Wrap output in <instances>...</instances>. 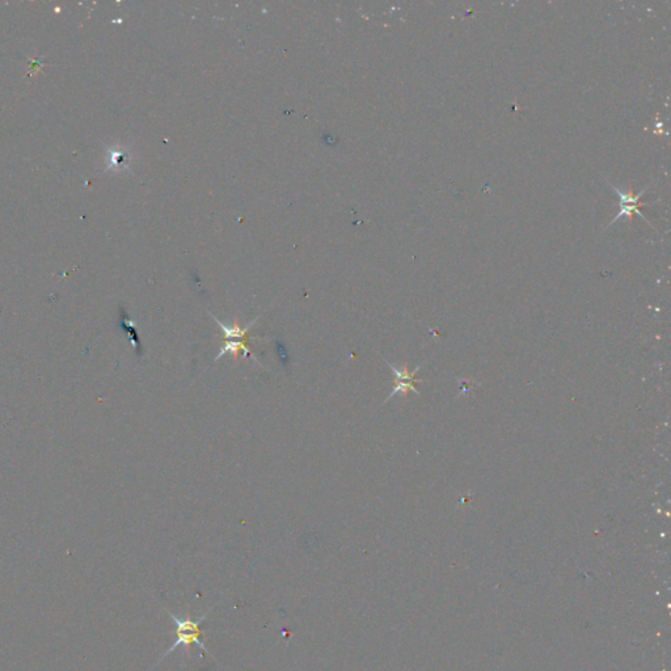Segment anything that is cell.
Wrapping results in <instances>:
<instances>
[{"mask_svg":"<svg viewBox=\"0 0 671 671\" xmlns=\"http://www.w3.org/2000/svg\"><path fill=\"white\" fill-rule=\"evenodd\" d=\"M610 185L612 186L614 192L618 194L620 202L619 213H618V215L614 218V220L611 222V225H612V223H615V222H616L618 219L621 218L623 215H626V217H629V218H631V217H632V214H635V213H636L637 215H640L641 218L644 219L645 222H648V220L645 219V217H644V215L641 214V211H640L641 206H648V205H650V203H648V202H646V203H643V202L640 201L641 196L645 193L646 189H643V192L638 193L637 196H633L631 191H629L628 193L621 192V191H619L616 186H614L612 184H610ZM648 223H649V222H648Z\"/></svg>","mask_w":671,"mask_h":671,"instance_id":"cell-2","label":"cell"},{"mask_svg":"<svg viewBox=\"0 0 671 671\" xmlns=\"http://www.w3.org/2000/svg\"><path fill=\"white\" fill-rule=\"evenodd\" d=\"M210 316H211V317L215 320V323L218 324L219 327H220V329H222L223 336L227 337L228 340H232V339H239V340L242 341H248L249 339H253V337H249V336H248V332L251 331V328H252L253 325H254V323L257 322V319L248 324L245 328H240V327H239V324L236 323V322L234 323L232 327H227V325H225V324L222 323L219 319H217L214 315L210 314Z\"/></svg>","mask_w":671,"mask_h":671,"instance_id":"cell-4","label":"cell"},{"mask_svg":"<svg viewBox=\"0 0 671 671\" xmlns=\"http://www.w3.org/2000/svg\"><path fill=\"white\" fill-rule=\"evenodd\" d=\"M210 612H211V610L208 611L206 614H203L198 619H193L191 615H186L185 618H179L177 615H174V612L168 611V615L171 616V619H172V621L176 624V637H177V640L174 641V645L169 648V650H167L166 653L162 655V658H160L159 662H162L168 654L172 653L174 649L179 648L180 645L185 646V649H186V650H185V657L188 658V657H189V646L192 645V644L200 646L202 650H205L206 653L214 658V655L210 653L209 649L205 646V644L202 643V640L200 638V624L203 620L208 619Z\"/></svg>","mask_w":671,"mask_h":671,"instance_id":"cell-1","label":"cell"},{"mask_svg":"<svg viewBox=\"0 0 671 671\" xmlns=\"http://www.w3.org/2000/svg\"><path fill=\"white\" fill-rule=\"evenodd\" d=\"M388 363V362H387ZM388 366L391 367V370L393 371V374L396 375V387L393 388V393L387 397V400L393 399L395 395H405L408 391H413L416 395H419V391L416 390L415 384L417 383V380L415 379V375L419 371V366L416 367V370L413 373H410L407 370V366L402 367V368H396V367L393 366L391 363H388Z\"/></svg>","mask_w":671,"mask_h":671,"instance_id":"cell-3","label":"cell"},{"mask_svg":"<svg viewBox=\"0 0 671 671\" xmlns=\"http://www.w3.org/2000/svg\"><path fill=\"white\" fill-rule=\"evenodd\" d=\"M239 351H243V354H244V357L251 358L253 362H259V361L256 359V357H253V354L252 353H251V350H249V348L247 346V344H245V341H242V340L227 341L226 344H225V345H223V346L220 348V350H219V354L218 356H217V357H215V359H214V361H219L220 358L223 357L225 354H228V353H230V354H232L234 357H236Z\"/></svg>","mask_w":671,"mask_h":671,"instance_id":"cell-5","label":"cell"}]
</instances>
